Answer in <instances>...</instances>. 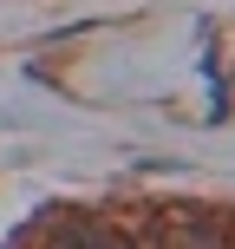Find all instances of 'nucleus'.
<instances>
[{"label": "nucleus", "instance_id": "7ed1b4c3", "mask_svg": "<svg viewBox=\"0 0 235 249\" xmlns=\"http://www.w3.org/2000/svg\"><path fill=\"white\" fill-rule=\"evenodd\" d=\"M92 249H137V236H124V230H105V223H98V243H92Z\"/></svg>", "mask_w": 235, "mask_h": 249}, {"label": "nucleus", "instance_id": "f03ea898", "mask_svg": "<svg viewBox=\"0 0 235 249\" xmlns=\"http://www.w3.org/2000/svg\"><path fill=\"white\" fill-rule=\"evenodd\" d=\"M92 243H98V223H85V216H65L46 236V249H92Z\"/></svg>", "mask_w": 235, "mask_h": 249}, {"label": "nucleus", "instance_id": "20e7f679", "mask_svg": "<svg viewBox=\"0 0 235 249\" xmlns=\"http://www.w3.org/2000/svg\"><path fill=\"white\" fill-rule=\"evenodd\" d=\"M222 236H229V249H235V216H229V223H222Z\"/></svg>", "mask_w": 235, "mask_h": 249}, {"label": "nucleus", "instance_id": "f257e3e1", "mask_svg": "<svg viewBox=\"0 0 235 249\" xmlns=\"http://www.w3.org/2000/svg\"><path fill=\"white\" fill-rule=\"evenodd\" d=\"M163 249H229V236H222V223H209V216H189V223L163 230Z\"/></svg>", "mask_w": 235, "mask_h": 249}]
</instances>
